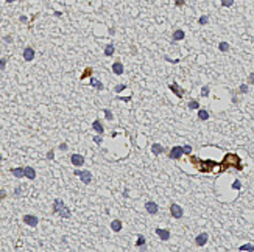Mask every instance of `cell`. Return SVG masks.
<instances>
[{
    "label": "cell",
    "instance_id": "9a60e30c",
    "mask_svg": "<svg viewBox=\"0 0 254 252\" xmlns=\"http://www.w3.org/2000/svg\"><path fill=\"white\" fill-rule=\"evenodd\" d=\"M11 173H13V176H16L17 179H20L25 176V168H11Z\"/></svg>",
    "mask_w": 254,
    "mask_h": 252
},
{
    "label": "cell",
    "instance_id": "e0dca14e",
    "mask_svg": "<svg viewBox=\"0 0 254 252\" xmlns=\"http://www.w3.org/2000/svg\"><path fill=\"white\" fill-rule=\"evenodd\" d=\"M112 72L115 73V75H122L123 73V65H122V62H114L112 64Z\"/></svg>",
    "mask_w": 254,
    "mask_h": 252
},
{
    "label": "cell",
    "instance_id": "d6a6232c",
    "mask_svg": "<svg viewBox=\"0 0 254 252\" xmlns=\"http://www.w3.org/2000/svg\"><path fill=\"white\" fill-rule=\"evenodd\" d=\"M201 95H203V97H207V95H209V87L207 86H204L201 89Z\"/></svg>",
    "mask_w": 254,
    "mask_h": 252
},
{
    "label": "cell",
    "instance_id": "d4e9b609",
    "mask_svg": "<svg viewBox=\"0 0 254 252\" xmlns=\"http://www.w3.org/2000/svg\"><path fill=\"white\" fill-rule=\"evenodd\" d=\"M200 107V103H198L196 100H190L189 101V109H198Z\"/></svg>",
    "mask_w": 254,
    "mask_h": 252
},
{
    "label": "cell",
    "instance_id": "83f0119b",
    "mask_svg": "<svg viewBox=\"0 0 254 252\" xmlns=\"http://www.w3.org/2000/svg\"><path fill=\"white\" fill-rule=\"evenodd\" d=\"M105 117H106V120H114V115H112V112L109 111V109H105Z\"/></svg>",
    "mask_w": 254,
    "mask_h": 252
},
{
    "label": "cell",
    "instance_id": "277c9868",
    "mask_svg": "<svg viewBox=\"0 0 254 252\" xmlns=\"http://www.w3.org/2000/svg\"><path fill=\"white\" fill-rule=\"evenodd\" d=\"M73 174H75V176H80V179L83 181L86 185L92 182V173L89 171V170H83V171H81V170H75Z\"/></svg>",
    "mask_w": 254,
    "mask_h": 252
},
{
    "label": "cell",
    "instance_id": "ab89813d",
    "mask_svg": "<svg viewBox=\"0 0 254 252\" xmlns=\"http://www.w3.org/2000/svg\"><path fill=\"white\" fill-rule=\"evenodd\" d=\"M175 3H176L178 6H181V5H184V3H186V0H175Z\"/></svg>",
    "mask_w": 254,
    "mask_h": 252
},
{
    "label": "cell",
    "instance_id": "8992f818",
    "mask_svg": "<svg viewBox=\"0 0 254 252\" xmlns=\"http://www.w3.org/2000/svg\"><path fill=\"white\" fill-rule=\"evenodd\" d=\"M170 213H171V216H173L175 220H179V218H182V207H179L178 204H171L170 206Z\"/></svg>",
    "mask_w": 254,
    "mask_h": 252
},
{
    "label": "cell",
    "instance_id": "60d3db41",
    "mask_svg": "<svg viewBox=\"0 0 254 252\" xmlns=\"http://www.w3.org/2000/svg\"><path fill=\"white\" fill-rule=\"evenodd\" d=\"M59 149H61V151H66V149H67V145H66V143H61V145H59Z\"/></svg>",
    "mask_w": 254,
    "mask_h": 252
},
{
    "label": "cell",
    "instance_id": "4316f807",
    "mask_svg": "<svg viewBox=\"0 0 254 252\" xmlns=\"http://www.w3.org/2000/svg\"><path fill=\"white\" fill-rule=\"evenodd\" d=\"M218 48H220L222 51H228V50H229V44H228V42H220Z\"/></svg>",
    "mask_w": 254,
    "mask_h": 252
},
{
    "label": "cell",
    "instance_id": "b9f144b4",
    "mask_svg": "<svg viewBox=\"0 0 254 252\" xmlns=\"http://www.w3.org/2000/svg\"><path fill=\"white\" fill-rule=\"evenodd\" d=\"M5 195H6V193H5V190H0V201H2V199L5 198Z\"/></svg>",
    "mask_w": 254,
    "mask_h": 252
},
{
    "label": "cell",
    "instance_id": "5b68a950",
    "mask_svg": "<svg viewBox=\"0 0 254 252\" xmlns=\"http://www.w3.org/2000/svg\"><path fill=\"white\" fill-rule=\"evenodd\" d=\"M182 154H184V151H182V146H179V145H176V146H173L168 151V157L170 159H179V157H182Z\"/></svg>",
    "mask_w": 254,
    "mask_h": 252
},
{
    "label": "cell",
    "instance_id": "1f68e13d",
    "mask_svg": "<svg viewBox=\"0 0 254 252\" xmlns=\"http://www.w3.org/2000/svg\"><path fill=\"white\" fill-rule=\"evenodd\" d=\"M123 89H125V84H119V86H115V87H114V90L117 92V93H120Z\"/></svg>",
    "mask_w": 254,
    "mask_h": 252
},
{
    "label": "cell",
    "instance_id": "f1b7e54d",
    "mask_svg": "<svg viewBox=\"0 0 254 252\" xmlns=\"http://www.w3.org/2000/svg\"><path fill=\"white\" fill-rule=\"evenodd\" d=\"M240 251H254V246L253 244H243V246H240Z\"/></svg>",
    "mask_w": 254,
    "mask_h": 252
},
{
    "label": "cell",
    "instance_id": "7402d4cb",
    "mask_svg": "<svg viewBox=\"0 0 254 252\" xmlns=\"http://www.w3.org/2000/svg\"><path fill=\"white\" fill-rule=\"evenodd\" d=\"M105 54H106V56H112V54H114V45H112V44H108V45H106Z\"/></svg>",
    "mask_w": 254,
    "mask_h": 252
},
{
    "label": "cell",
    "instance_id": "2e32d148",
    "mask_svg": "<svg viewBox=\"0 0 254 252\" xmlns=\"http://www.w3.org/2000/svg\"><path fill=\"white\" fill-rule=\"evenodd\" d=\"M92 128H94V131L98 132V134H103V132H105V129H103V125H101L100 120H95L94 123H92Z\"/></svg>",
    "mask_w": 254,
    "mask_h": 252
},
{
    "label": "cell",
    "instance_id": "5bb4252c",
    "mask_svg": "<svg viewBox=\"0 0 254 252\" xmlns=\"http://www.w3.org/2000/svg\"><path fill=\"white\" fill-rule=\"evenodd\" d=\"M25 178H28L30 181H34V179H36V171H34V168H31V167H25Z\"/></svg>",
    "mask_w": 254,
    "mask_h": 252
},
{
    "label": "cell",
    "instance_id": "ac0fdd59",
    "mask_svg": "<svg viewBox=\"0 0 254 252\" xmlns=\"http://www.w3.org/2000/svg\"><path fill=\"white\" fill-rule=\"evenodd\" d=\"M111 229L114 230V232H120V230H122V223H120V220H114L111 223Z\"/></svg>",
    "mask_w": 254,
    "mask_h": 252
},
{
    "label": "cell",
    "instance_id": "30bf717a",
    "mask_svg": "<svg viewBox=\"0 0 254 252\" xmlns=\"http://www.w3.org/2000/svg\"><path fill=\"white\" fill-rule=\"evenodd\" d=\"M24 59L28 61V62L34 59V50H33V47H25V48H24Z\"/></svg>",
    "mask_w": 254,
    "mask_h": 252
},
{
    "label": "cell",
    "instance_id": "7a4b0ae2",
    "mask_svg": "<svg viewBox=\"0 0 254 252\" xmlns=\"http://www.w3.org/2000/svg\"><path fill=\"white\" fill-rule=\"evenodd\" d=\"M53 213H58L61 218H64V220L70 218V210H69V207L63 202V199H59V198L53 201Z\"/></svg>",
    "mask_w": 254,
    "mask_h": 252
},
{
    "label": "cell",
    "instance_id": "74e56055",
    "mask_svg": "<svg viewBox=\"0 0 254 252\" xmlns=\"http://www.w3.org/2000/svg\"><path fill=\"white\" fill-rule=\"evenodd\" d=\"M240 92H242V93H246V92H248V86H246V84H242V86H240Z\"/></svg>",
    "mask_w": 254,
    "mask_h": 252
},
{
    "label": "cell",
    "instance_id": "4dcf8cb0",
    "mask_svg": "<svg viewBox=\"0 0 254 252\" xmlns=\"http://www.w3.org/2000/svg\"><path fill=\"white\" fill-rule=\"evenodd\" d=\"M5 67H6V59L0 58V70H5Z\"/></svg>",
    "mask_w": 254,
    "mask_h": 252
},
{
    "label": "cell",
    "instance_id": "d6986e66",
    "mask_svg": "<svg viewBox=\"0 0 254 252\" xmlns=\"http://www.w3.org/2000/svg\"><path fill=\"white\" fill-rule=\"evenodd\" d=\"M184 36H186V35H184L182 30H176V31L173 33V40H175V42H176V40H182Z\"/></svg>",
    "mask_w": 254,
    "mask_h": 252
},
{
    "label": "cell",
    "instance_id": "7bdbcfd3",
    "mask_svg": "<svg viewBox=\"0 0 254 252\" xmlns=\"http://www.w3.org/2000/svg\"><path fill=\"white\" fill-rule=\"evenodd\" d=\"M250 83H251V84H254V73H251V75H250Z\"/></svg>",
    "mask_w": 254,
    "mask_h": 252
},
{
    "label": "cell",
    "instance_id": "836d02e7",
    "mask_svg": "<svg viewBox=\"0 0 254 252\" xmlns=\"http://www.w3.org/2000/svg\"><path fill=\"white\" fill-rule=\"evenodd\" d=\"M182 151H184V154H190L192 153V146H189V145L182 146Z\"/></svg>",
    "mask_w": 254,
    "mask_h": 252
},
{
    "label": "cell",
    "instance_id": "f35d334b",
    "mask_svg": "<svg viewBox=\"0 0 254 252\" xmlns=\"http://www.w3.org/2000/svg\"><path fill=\"white\" fill-rule=\"evenodd\" d=\"M94 142H95L97 145H100V143H101V134H100V135H95V137H94Z\"/></svg>",
    "mask_w": 254,
    "mask_h": 252
},
{
    "label": "cell",
    "instance_id": "6da1fadb",
    "mask_svg": "<svg viewBox=\"0 0 254 252\" xmlns=\"http://www.w3.org/2000/svg\"><path fill=\"white\" fill-rule=\"evenodd\" d=\"M236 168V170H242V162H240V157L236 154H226L224 160L222 162L220 171H226L228 168Z\"/></svg>",
    "mask_w": 254,
    "mask_h": 252
},
{
    "label": "cell",
    "instance_id": "8d00e7d4",
    "mask_svg": "<svg viewBox=\"0 0 254 252\" xmlns=\"http://www.w3.org/2000/svg\"><path fill=\"white\" fill-rule=\"evenodd\" d=\"M53 156H55V149H50V151L47 153V159L52 160V159H53Z\"/></svg>",
    "mask_w": 254,
    "mask_h": 252
},
{
    "label": "cell",
    "instance_id": "603a6c76",
    "mask_svg": "<svg viewBox=\"0 0 254 252\" xmlns=\"http://www.w3.org/2000/svg\"><path fill=\"white\" fill-rule=\"evenodd\" d=\"M91 86H94V87H97L98 90H103V84L100 83L98 79H95V78H92V79H91Z\"/></svg>",
    "mask_w": 254,
    "mask_h": 252
},
{
    "label": "cell",
    "instance_id": "52a82bcc",
    "mask_svg": "<svg viewBox=\"0 0 254 252\" xmlns=\"http://www.w3.org/2000/svg\"><path fill=\"white\" fill-rule=\"evenodd\" d=\"M70 162H72L73 167L80 168V167L84 165V157H83L81 154H72V156H70Z\"/></svg>",
    "mask_w": 254,
    "mask_h": 252
},
{
    "label": "cell",
    "instance_id": "e575fe53",
    "mask_svg": "<svg viewBox=\"0 0 254 252\" xmlns=\"http://www.w3.org/2000/svg\"><path fill=\"white\" fill-rule=\"evenodd\" d=\"M232 3H234V0H222V5L223 6H231Z\"/></svg>",
    "mask_w": 254,
    "mask_h": 252
},
{
    "label": "cell",
    "instance_id": "f546056e",
    "mask_svg": "<svg viewBox=\"0 0 254 252\" xmlns=\"http://www.w3.org/2000/svg\"><path fill=\"white\" fill-rule=\"evenodd\" d=\"M207 16H201L200 17V20H198V22H200V25H206V24H207Z\"/></svg>",
    "mask_w": 254,
    "mask_h": 252
},
{
    "label": "cell",
    "instance_id": "ba28073f",
    "mask_svg": "<svg viewBox=\"0 0 254 252\" xmlns=\"http://www.w3.org/2000/svg\"><path fill=\"white\" fill-rule=\"evenodd\" d=\"M22 220H24L25 224H28V226H31V227H36L38 224H39L38 216H34V215H24Z\"/></svg>",
    "mask_w": 254,
    "mask_h": 252
},
{
    "label": "cell",
    "instance_id": "cb8c5ba5",
    "mask_svg": "<svg viewBox=\"0 0 254 252\" xmlns=\"http://www.w3.org/2000/svg\"><path fill=\"white\" fill-rule=\"evenodd\" d=\"M91 75H92V69H91V67H87V69H86V72H84V73L80 76V79L83 81V79H86L87 76H91Z\"/></svg>",
    "mask_w": 254,
    "mask_h": 252
},
{
    "label": "cell",
    "instance_id": "8fae6325",
    "mask_svg": "<svg viewBox=\"0 0 254 252\" xmlns=\"http://www.w3.org/2000/svg\"><path fill=\"white\" fill-rule=\"evenodd\" d=\"M195 243H196V246H204V244L207 243V234H206V232H201L200 235L195 238Z\"/></svg>",
    "mask_w": 254,
    "mask_h": 252
},
{
    "label": "cell",
    "instance_id": "ee69618b",
    "mask_svg": "<svg viewBox=\"0 0 254 252\" xmlns=\"http://www.w3.org/2000/svg\"><path fill=\"white\" fill-rule=\"evenodd\" d=\"M5 40H6V42H11L13 37H11V36H6V37H5Z\"/></svg>",
    "mask_w": 254,
    "mask_h": 252
},
{
    "label": "cell",
    "instance_id": "9c48e42d",
    "mask_svg": "<svg viewBox=\"0 0 254 252\" xmlns=\"http://www.w3.org/2000/svg\"><path fill=\"white\" fill-rule=\"evenodd\" d=\"M145 209H147V212L150 213V215H156L157 213V204L154 202V201H148V202H145Z\"/></svg>",
    "mask_w": 254,
    "mask_h": 252
},
{
    "label": "cell",
    "instance_id": "4fadbf2b",
    "mask_svg": "<svg viewBox=\"0 0 254 252\" xmlns=\"http://www.w3.org/2000/svg\"><path fill=\"white\" fill-rule=\"evenodd\" d=\"M156 234H157V237H159L162 241H167L170 238V232L165 230V229H156Z\"/></svg>",
    "mask_w": 254,
    "mask_h": 252
},
{
    "label": "cell",
    "instance_id": "484cf974",
    "mask_svg": "<svg viewBox=\"0 0 254 252\" xmlns=\"http://www.w3.org/2000/svg\"><path fill=\"white\" fill-rule=\"evenodd\" d=\"M136 244H137L139 248L143 246V244H145V237H143V235H139V237H137V243H136Z\"/></svg>",
    "mask_w": 254,
    "mask_h": 252
},
{
    "label": "cell",
    "instance_id": "d590c367",
    "mask_svg": "<svg viewBox=\"0 0 254 252\" xmlns=\"http://www.w3.org/2000/svg\"><path fill=\"white\" fill-rule=\"evenodd\" d=\"M232 188H236V190H240V188H242V184H240L238 181H236L234 184H232Z\"/></svg>",
    "mask_w": 254,
    "mask_h": 252
},
{
    "label": "cell",
    "instance_id": "bcb514c9",
    "mask_svg": "<svg viewBox=\"0 0 254 252\" xmlns=\"http://www.w3.org/2000/svg\"><path fill=\"white\" fill-rule=\"evenodd\" d=\"M0 162H2V154H0Z\"/></svg>",
    "mask_w": 254,
    "mask_h": 252
},
{
    "label": "cell",
    "instance_id": "7c38bea8",
    "mask_svg": "<svg viewBox=\"0 0 254 252\" xmlns=\"http://www.w3.org/2000/svg\"><path fill=\"white\" fill-rule=\"evenodd\" d=\"M168 87H170V90L173 92V93L176 95V97H179V98H181V97H184V89H181V87L178 86V84H170Z\"/></svg>",
    "mask_w": 254,
    "mask_h": 252
},
{
    "label": "cell",
    "instance_id": "f6af8a7d",
    "mask_svg": "<svg viewBox=\"0 0 254 252\" xmlns=\"http://www.w3.org/2000/svg\"><path fill=\"white\" fill-rule=\"evenodd\" d=\"M6 2H8V3H13V2H16V0H6Z\"/></svg>",
    "mask_w": 254,
    "mask_h": 252
},
{
    "label": "cell",
    "instance_id": "ffe728a7",
    "mask_svg": "<svg viewBox=\"0 0 254 252\" xmlns=\"http://www.w3.org/2000/svg\"><path fill=\"white\" fill-rule=\"evenodd\" d=\"M151 151H153V154H154V156H159L161 153H164V148H162L161 145L154 143V145H151Z\"/></svg>",
    "mask_w": 254,
    "mask_h": 252
},
{
    "label": "cell",
    "instance_id": "44dd1931",
    "mask_svg": "<svg viewBox=\"0 0 254 252\" xmlns=\"http://www.w3.org/2000/svg\"><path fill=\"white\" fill-rule=\"evenodd\" d=\"M198 118H200V120H207L209 118V112L207 111H206V109H200V111H198Z\"/></svg>",
    "mask_w": 254,
    "mask_h": 252
},
{
    "label": "cell",
    "instance_id": "3957f363",
    "mask_svg": "<svg viewBox=\"0 0 254 252\" xmlns=\"http://www.w3.org/2000/svg\"><path fill=\"white\" fill-rule=\"evenodd\" d=\"M192 163L196 165L201 173H209V171H212V170L217 167V163L214 160H198L196 157H193V156H192Z\"/></svg>",
    "mask_w": 254,
    "mask_h": 252
}]
</instances>
